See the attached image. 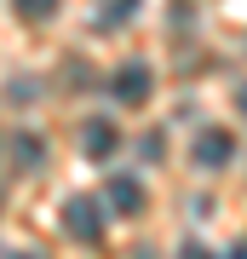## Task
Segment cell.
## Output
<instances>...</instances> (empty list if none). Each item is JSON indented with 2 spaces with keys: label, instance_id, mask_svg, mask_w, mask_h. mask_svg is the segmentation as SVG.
Instances as JSON below:
<instances>
[{
  "label": "cell",
  "instance_id": "cell-3",
  "mask_svg": "<svg viewBox=\"0 0 247 259\" xmlns=\"http://www.w3.org/2000/svg\"><path fill=\"white\" fill-rule=\"evenodd\" d=\"M190 156H195V167H224L230 156H236V139H230L224 127H207L202 139L190 144Z\"/></svg>",
  "mask_w": 247,
  "mask_h": 259
},
{
  "label": "cell",
  "instance_id": "cell-7",
  "mask_svg": "<svg viewBox=\"0 0 247 259\" xmlns=\"http://www.w3.org/2000/svg\"><path fill=\"white\" fill-rule=\"evenodd\" d=\"M132 12H138V0H110V6L98 12V29H121V23L132 18Z\"/></svg>",
  "mask_w": 247,
  "mask_h": 259
},
{
  "label": "cell",
  "instance_id": "cell-13",
  "mask_svg": "<svg viewBox=\"0 0 247 259\" xmlns=\"http://www.w3.org/2000/svg\"><path fill=\"white\" fill-rule=\"evenodd\" d=\"M12 259H35V253H12Z\"/></svg>",
  "mask_w": 247,
  "mask_h": 259
},
{
  "label": "cell",
  "instance_id": "cell-1",
  "mask_svg": "<svg viewBox=\"0 0 247 259\" xmlns=\"http://www.w3.org/2000/svg\"><path fill=\"white\" fill-rule=\"evenodd\" d=\"M64 231L75 242H104V207H98V196H69L64 202Z\"/></svg>",
  "mask_w": 247,
  "mask_h": 259
},
{
  "label": "cell",
  "instance_id": "cell-5",
  "mask_svg": "<svg viewBox=\"0 0 247 259\" xmlns=\"http://www.w3.org/2000/svg\"><path fill=\"white\" fill-rule=\"evenodd\" d=\"M104 190H110V207L115 213H138V207H144V185H138L132 173H115Z\"/></svg>",
  "mask_w": 247,
  "mask_h": 259
},
{
  "label": "cell",
  "instance_id": "cell-12",
  "mask_svg": "<svg viewBox=\"0 0 247 259\" xmlns=\"http://www.w3.org/2000/svg\"><path fill=\"white\" fill-rule=\"evenodd\" d=\"M236 104H241V115H247V87H241V93H236Z\"/></svg>",
  "mask_w": 247,
  "mask_h": 259
},
{
  "label": "cell",
  "instance_id": "cell-10",
  "mask_svg": "<svg viewBox=\"0 0 247 259\" xmlns=\"http://www.w3.org/2000/svg\"><path fill=\"white\" fill-rule=\"evenodd\" d=\"M178 259H213V253L202 248V242H184V248H178Z\"/></svg>",
  "mask_w": 247,
  "mask_h": 259
},
{
  "label": "cell",
  "instance_id": "cell-11",
  "mask_svg": "<svg viewBox=\"0 0 247 259\" xmlns=\"http://www.w3.org/2000/svg\"><path fill=\"white\" fill-rule=\"evenodd\" d=\"M230 259H247V242H236V248H230Z\"/></svg>",
  "mask_w": 247,
  "mask_h": 259
},
{
  "label": "cell",
  "instance_id": "cell-6",
  "mask_svg": "<svg viewBox=\"0 0 247 259\" xmlns=\"http://www.w3.org/2000/svg\"><path fill=\"white\" fill-rule=\"evenodd\" d=\"M12 156H18V167H35L40 161V139L35 133H12Z\"/></svg>",
  "mask_w": 247,
  "mask_h": 259
},
{
  "label": "cell",
  "instance_id": "cell-4",
  "mask_svg": "<svg viewBox=\"0 0 247 259\" xmlns=\"http://www.w3.org/2000/svg\"><path fill=\"white\" fill-rule=\"evenodd\" d=\"M115 144H121V133L110 127V121H86V127H81V150H86L92 161H110Z\"/></svg>",
  "mask_w": 247,
  "mask_h": 259
},
{
  "label": "cell",
  "instance_id": "cell-8",
  "mask_svg": "<svg viewBox=\"0 0 247 259\" xmlns=\"http://www.w3.org/2000/svg\"><path fill=\"white\" fill-rule=\"evenodd\" d=\"M58 12V0H18V18H29V23H46Z\"/></svg>",
  "mask_w": 247,
  "mask_h": 259
},
{
  "label": "cell",
  "instance_id": "cell-2",
  "mask_svg": "<svg viewBox=\"0 0 247 259\" xmlns=\"http://www.w3.org/2000/svg\"><path fill=\"white\" fill-rule=\"evenodd\" d=\"M150 87H156L150 64H121V69L110 75V93H115L121 104H144V98H150Z\"/></svg>",
  "mask_w": 247,
  "mask_h": 259
},
{
  "label": "cell",
  "instance_id": "cell-9",
  "mask_svg": "<svg viewBox=\"0 0 247 259\" xmlns=\"http://www.w3.org/2000/svg\"><path fill=\"white\" fill-rule=\"evenodd\" d=\"M40 93H35V81H29V75H18V81H12V104H35Z\"/></svg>",
  "mask_w": 247,
  "mask_h": 259
}]
</instances>
